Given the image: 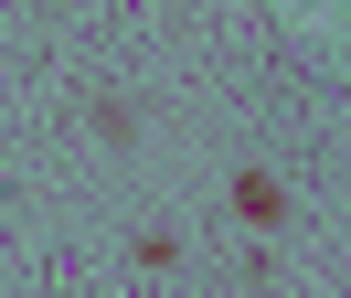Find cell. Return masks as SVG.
<instances>
[{
  "label": "cell",
  "instance_id": "cell-1",
  "mask_svg": "<svg viewBox=\"0 0 351 298\" xmlns=\"http://www.w3.org/2000/svg\"><path fill=\"white\" fill-rule=\"evenodd\" d=\"M223 213H234L245 234H277V224H287V181H277V170H256V160L223 170Z\"/></svg>",
  "mask_w": 351,
  "mask_h": 298
},
{
  "label": "cell",
  "instance_id": "cell-2",
  "mask_svg": "<svg viewBox=\"0 0 351 298\" xmlns=\"http://www.w3.org/2000/svg\"><path fill=\"white\" fill-rule=\"evenodd\" d=\"M128 266H138V277H171V266H181V224H138V234H128Z\"/></svg>",
  "mask_w": 351,
  "mask_h": 298
},
{
  "label": "cell",
  "instance_id": "cell-3",
  "mask_svg": "<svg viewBox=\"0 0 351 298\" xmlns=\"http://www.w3.org/2000/svg\"><path fill=\"white\" fill-rule=\"evenodd\" d=\"M86 117H96V139H117V149H128V128H138V117H128V96H96Z\"/></svg>",
  "mask_w": 351,
  "mask_h": 298
}]
</instances>
